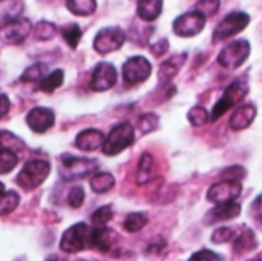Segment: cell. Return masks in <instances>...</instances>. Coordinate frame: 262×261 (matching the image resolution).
<instances>
[{
    "label": "cell",
    "mask_w": 262,
    "mask_h": 261,
    "mask_svg": "<svg viewBox=\"0 0 262 261\" xmlns=\"http://www.w3.org/2000/svg\"><path fill=\"white\" fill-rule=\"evenodd\" d=\"M135 142V129L130 123H118L111 129L107 137L104 138V143L101 146V151L104 155L114 157L120 152L126 151L132 143Z\"/></svg>",
    "instance_id": "2"
},
{
    "label": "cell",
    "mask_w": 262,
    "mask_h": 261,
    "mask_svg": "<svg viewBox=\"0 0 262 261\" xmlns=\"http://www.w3.org/2000/svg\"><path fill=\"white\" fill-rule=\"evenodd\" d=\"M115 186V178L109 172H98L91 178V189L95 194H106Z\"/></svg>",
    "instance_id": "24"
},
{
    "label": "cell",
    "mask_w": 262,
    "mask_h": 261,
    "mask_svg": "<svg viewBox=\"0 0 262 261\" xmlns=\"http://www.w3.org/2000/svg\"><path fill=\"white\" fill-rule=\"evenodd\" d=\"M32 31V23L26 17H18L0 25V40L6 45H20Z\"/></svg>",
    "instance_id": "11"
},
{
    "label": "cell",
    "mask_w": 262,
    "mask_h": 261,
    "mask_svg": "<svg viewBox=\"0 0 262 261\" xmlns=\"http://www.w3.org/2000/svg\"><path fill=\"white\" fill-rule=\"evenodd\" d=\"M241 205H238L236 202L232 203H224V205H216L213 206L204 217V225L212 226V225H218V223H224L229 220H233L236 217H239L241 214Z\"/></svg>",
    "instance_id": "15"
},
{
    "label": "cell",
    "mask_w": 262,
    "mask_h": 261,
    "mask_svg": "<svg viewBox=\"0 0 262 261\" xmlns=\"http://www.w3.org/2000/svg\"><path fill=\"white\" fill-rule=\"evenodd\" d=\"M104 138H106L104 134L98 129H94V128L83 129L75 137V146H77V149H80L83 152H92L103 146Z\"/></svg>",
    "instance_id": "16"
},
{
    "label": "cell",
    "mask_w": 262,
    "mask_h": 261,
    "mask_svg": "<svg viewBox=\"0 0 262 261\" xmlns=\"http://www.w3.org/2000/svg\"><path fill=\"white\" fill-rule=\"evenodd\" d=\"M66 6L72 14L80 15V17H88L97 11L95 0H68Z\"/></svg>",
    "instance_id": "25"
},
{
    "label": "cell",
    "mask_w": 262,
    "mask_h": 261,
    "mask_svg": "<svg viewBox=\"0 0 262 261\" xmlns=\"http://www.w3.org/2000/svg\"><path fill=\"white\" fill-rule=\"evenodd\" d=\"M84 197H86L84 189L81 186H74L68 194V203H69L71 208L78 209V208H81V205L84 202Z\"/></svg>",
    "instance_id": "38"
},
{
    "label": "cell",
    "mask_w": 262,
    "mask_h": 261,
    "mask_svg": "<svg viewBox=\"0 0 262 261\" xmlns=\"http://www.w3.org/2000/svg\"><path fill=\"white\" fill-rule=\"evenodd\" d=\"M92 229L86 223H75L68 228L60 238V249L66 254H75L91 248Z\"/></svg>",
    "instance_id": "5"
},
{
    "label": "cell",
    "mask_w": 262,
    "mask_h": 261,
    "mask_svg": "<svg viewBox=\"0 0 262 261\" xmlns=\"http://www.w3.org/2000/svg\"><path fill=\"white\" fill-rule=\"evenodd\" d=\"M258 248V240L256 235L252 229H244L239 235L235 237L233 243V251L238 255H244L247 252H252Z\"/></svg>",
    "instance_id": "22"
},
{
    "label": "cell",
    "mask_w": 262,
    "mask_h": 261,
    "mask_svg": "<svg viewBox=\"0 0 262 261\" xmlns=\"http://www.w3.org/2000/svg\"><path fill=\"white\" fill-rule=\"evenodd\" d=\"M163 12V2L160 0H141L137 3V14L144 22L157 20Z\"/></svg>",
    "instance_id": "21"
},
{
    "label": "cell",
    "mask_w": 262,
    "mask_h": 261,
    "mask_svg": "<svg viewBox=\"0 0 262 261\" xmlns=\"http://www.w3.org/2000/svg\"><path fill=\"white\" fill-rule=\"evenodd\" d=\"M51 174V165L46 160H40V158H34L25 163V166L21 168V171L18 172L15 183L29 191V189H35L40 185H43V182L48 178V175Z\"/></svg>",
    "instance_id": "4"
},
{
    "label": "cell",
    "mask_w": 262,
    "mask_h": 261,
    "mask_svg": "<svg viewBox=\"0 0 262 261\" xmlns=\"http://www.w3.org/2000/svg\"><path fill=\"white\" fill-rule=\"evenodd\" d=\"M117 243V234L109 228H94L91 248L98 249L100 252H109Z\"/></svg>",
    "instance_id": "18"
},
{
    "label": "cell",
    "mask_w": 262,
    "mask_h": 261,
    "mask_svg": "<svg viewBox=\"0 0 262 261\" xmlns=\"http://www.w3.org/2000/svg\"><path fill=\"white\" fill-rule=\"evenodd\" d=\"M243 192L241 182H230L223 180L215 185H212L207 191V200L213 205H224L235 202Z\"/></svg>",
    "instance_id": "12"
},
{
    "label": "cell",
    "mask_w": 262,
    "mask_h": 261,
    "mask_svg": "<svg viewBox=\"0 0 262 261\" xmlns=\"http://www.w3.org/2000/svg\"><path fill=\"white\" fill-rule=\"evenodd\" d=\"M154 171H155V160L154 155L149 152H144L138 162V168H137V174H135V182L137 185L143 186L146 183H149L154 177Z\"/></svg>",
    "instance_id": "20"
},
{
    "label": "cell",
    "mask_w": 262,
    "mask_h": 261,
    "mask_svg": "<svg viewBox=\"0 0 262 261\" xmlns=\"http://www.w3.org/2000/svg\"><path fill=\"white\" fill-rule=\"evenodd\" d=\"M0 148L17 154L21 149H25V142L18 135L12 134L11 131L2 129L0 131Z\"/></svg>",
    "instance_id": "26"
},
{
    "label": "cell",
    "mask_w": 262,
    "mask_h": 261,
    "mask_svg": "<svg viewBox=\"0 0 262 261\" xmlns=\"http://www.w3.org/2000/svg\"><path fill=\"white\" fill-rule=\"evenodd\" d=\"M235 237H236V232L233 231V228L223 226V228H218V229L213 231V234H212V243L223 245V243H227V242L235 240Z\"/></svg>",
    "instance_id": "37"
},
{
    "label": "cell",
    "mask_w": 262,
    "mask_h": 261,
    "mask_svg": "<svg viewBox=\"0 0 262 261\" xmlns=\"http://www.w3.org/2000/svg\"><path fill=\"white\" fill-rule=\"evenodd\" d=\"M112 217H114L112 206L106 205V206H101V208H98L97 211L92 212L91 222H92V225L95 228H106V225L112 220Z\"/></svg>",
    "instance_id": "34"
},
{
    "label": "cell",
    "mask_w": 262,
    "mask_h": 261,
    "mask_svg": "<svg viewBox=\"0 0 262 261\" xmlns=\"http://www.w3.org/2000/svg\"><path fill=\"white\" fill-rule=\"evenodd\" d=\"M147 223H149V218H147V215H146L144 212H132V214H129V215L124 218L123 228H124L126 232L134 234V232L141 231Z\"/></svg>",
    "instance_id": "29"
},
{
    "label": "cell",
    "mask_w": 262,
    "mask_h": 261,
    "mask_svg": "<svg viewBox=\"0 0 262 261\" xmlns=\"http://www.w3.org/2000/svg\"><path fill=\"white\" fill-rule=\"evenodd\" d=\"M45 261H68V260H64V258H61V257H58V255H51V257H48Z\"/></svg>",
    "instance_id": "45"
},
{
    "label": "cell",
    "mask_w": 262,
    "mask_h": 261,
    "mask_svg": "<svg viewBox=\"0 0 262 261\" xmlns=\"http://www.w3.org/2000/svg\"><path fill=\"white\" fill-rule=\"evenodd\" d=\"M123 80L127 85H137L146 82L152 74L150 62L143 55H134L127 58L123 65Z\"/></svg>",
    "instance_id": "10"
},
{
    "label": "cell",
    "mask_w": 262,
    "mask_h": 261,
    "mask_svg": "<svg viewBox=\"0 0 262 261\" xmlns=\"http://www.w3.org/2000/svg\"><path fill=\"white\" fill-rule=\"evenodd\" d=\"M118 80L117 69L109 62H100L92 72L91 77V89L95 92H104L115 86Z\"/></svg>",
    "instance_id": "13"
},
{
    "label": "cell",
    "mask_w": 262,
    "mask_h": 261,
    "mask_svg": "<svg viewBox=\"0 0 262 261\" xmlns=\"http://www.w3.org/2000/svg\"><path fill=\"white\" fill-rule=\"evenodd\" d=\"M34 29V37L35 40H40V42H48L51 38H54L57 35V26L52 23V22H48V20H40L35 23V26H32Z\"/></svg>",
    "instance_id": "28"
},
{
    "label": "cell",
    "mask_w": 262,
    "mask_h": 261,
    "mask_svg": "<svg viewBox=\"0 0 262 261\" xmlns=\"http://www.w3.org/2000/svg\"><path fill=\"white\" fill-rule=\"evenodd\" d=\"M206 26V17L200 11H189L181 15H178L173 20V32L178 37H195L198 35Z\"/></svg>",
    "instance_id": "9"
},
{
    "label": "cell",
    "mask_w": 262,
    "mask_h": 261,
    "mask_svg": "<svg viewBox=\"0 0 262 261\" xmlns=\"http://www.w3.org/2000/svg\"><path fill=\"white\" fill-rule=\"evenodd\" d=\"M186 62V54L181 55H173L170 58H167L164 63H161L160 71H158V78L161 83H167L170 82L181 69L183 63Z\"/></svg>",
    "instance_id": "19"
},
{
    "label": "cell",
    "mask_w": 262,
    "mask_h": 261,
    "mask_svg": "<svg viewBox=\"0 0 262 261\" xmlns=\"http://www.w3.org/2000/svg\"><path fill=\"white\" fill-rule=\"evenodd\" d=\"M48 66L45 63H34L31 66H28L25 69V72L21 74L20 80L21 82H26V83H32V82H41L48 74Z\"/></svg>",
    "instance_id": "31"
},
{
    "label": "cell",
    "mask_w": 262,
    "mask_h": 261,
    "mask_svg": "<svg viewBox=\"0 0 262 261\" xmlns=\"http://www.w3.org/2000/svg\"><path fill=\"white\" fill-rule=\"evenodd\" d=\"M60 32H61V37L64 38V42L68 43V46L72 48V49H75L78 46V43L81 40V35H83L81 28L77 23H69L66 26H63L60 29Z\"/></svg>",
    "instance_id": "32"
},
{
    "label": "cell",
    "mask_w": 262,
    "mask_h": 261,
    "mask_svg": "<svg viewBox=\"0 0 262 261\" xmlns=\"http://www.w3.org/2000/svg\"><path fill=\"white\" fill-rule=\"evenodd\" d=\"M158 126H160V117L157 114H154V112H146V114H143V115L138 117L137 128H138V131L143 135L157 131Z\"/></svg>",
    "instance_id": "33"
},
{
    "label": "cell",
    "mask_w": 262,
    "mask_h": 261,
    "mask_svg": "<svg viewBox=\"0 0 262 261\" xmlns=\"http://www.w3.org/2000/svg\"><path fill=\"white\" fill-rule=\"evenodd\" d=\"M218 9H220V2L218 0H207V2L198 3V9L196 11H200L207 18V17L215 15L218 12Z\"/></svg>",
    "instance_id": "40"
},
{
    "label": "cell",
    "mask_w": 262,
    "mask_h": 261,
    "mask_svg": "<svg viewBox=\"0 0 262 261\" xmlns=\"http://www.w3.org/2000/svg\"><path fill=\"white\" fill-rule=\"evenodd\" d=\"M26 125L31 131L37 134H43L48 129H51L55 123V115L52 109L43 108V106H35L26 114Z\"/></svg>",
    "instance_id": "14"
},
{
    "label": "cell",
    "mask_w": 262,
    "mask_h": 261,
    "mask_svg": "<svg viewBox=\"0 0 262 261\" xmlns=\"http://www.w3.org/2000/svg\"><path fill=\"white\" fill-rule=\"evenodd\" d=\"M23 9H25V3L23 2L0 0V22H2V25L6 23V22H11L14 18L21 17Z\"/></svg>",
    "instance_id": "23"
},
{
    "label": "cell",
    "mask_w": 262,
    "mask_h": 261,
    "mask_svg": "<svg viewBox=\"0 0 262 261\" xmlns=\"http://www.w3.org/2000/svg\"><path fill=\"white\" fill-rule=\"evenodd\" d=\"M3 192H5V185L0 182V194H3Z\"/></svg>",
    "instance_id": "47"
},
{
    "label": "cell",
    "mask_w": 262,
    "mask_h": 261,
    "mask_svg": "<svg viewBox=\"0 0 262 261\" xmlns=\"http://www.w3.org/2000/svg\"><path fill=\"white\" fill-rule=\"evenodd\" d=\"M126 42V32L118 26H106L100 29L94 38V49L98 54H109L118 51Z\"/></svg>",
    "instance_id": "8"
},
{
    "label": "cell",
    "mask_w": 262,
    "mask_h": 261,
    "mask_svg": "<svg viewBox=\"0 0 262 261\" xmlns=\"http://www.w3.org/2000/svg\"><path fill=\"white\" fill-rule=\"evenodd\" d=\"M63 80H64V72L63 69H55L52 71L51 74H48L40 83H38V88L40 91L46 92V94H51L54 92L55 89H58L61 85H63Z\"/></svg>",
    "instance_id": "27"
},
{
    "label": "cell",
    "mask_w": 262,
    "mask_h": 261,
    "mask_svg": "<svg viewBox=\"0 0 262 261\" xmlns=\"http://www.w3.org/2000/svg\"><path fill=\"white\" fill-rule=\"evenodd\" d=\"M250 261H262V254H259V255H256V257H253Z\"/></svg>",
    "instance_id": "46"
},
{
    "label": "cell",
    "mask_w": 262,
    "mask_h": 261,
    "mask_svg": "<svg viewBox=\"0 0 262 261\" xmlns=\"http://www.w3.org/2000/svg\"><path fill=\"white\" fill-rule=\"evenodd\" d=\"M250 214L255 220L262 222V194L253 200V203L250 206Z\"/></svg>",
    "instance_id": "43"
},
{
    "label": "cell",
    "mask_w": 262,
    "mask_h": 261,
    "mask_svg": "<svg viewBox=\"0 0 262 261\" xmlns=\"http://www.w3.org/2000/svg\"><path fill=\"white\" fill-rule=\"evenodd\" d=\"M9 109H11V100L8 98L6 94H0V118L8 115Z\"/></svg>",
    "instance_id": "44"
},
{
    "label": "cell",
    "mask_w": 262,
    "mask_h": 261,
    "mask_svg": "<svg viewBox=\"0 0 262 261\" xmlns=\"http://www.w3.org/2000/svg\"><path fill=\"white\" fill-rule=\"evenodd\" d=\"M256 106L253 103H246V105H241L235 109V112L232 114L230 117V128L233 131H243V129H247L256 118Z\"/></svg>",
    "instance_id": "17"
},
{
    "label": "cell",
    "mask_w": 262,
    "mask_h": 261,
    "mask_svg": "<svg viewBox=\"0 0 262 261\" xmlns=\"http://www.w3.org/2000/svg\"><path fill=\"white\" fill-rule=\"evenodd\" d=\"M246 175H247V171L243 166H230V168H226L221 172V177L224 180H230V182H239Z\"/></svg>",
    "instance_id": "39"
},
{
    "label": "cell",
    "mask_w": 262,
    "mask_h": 261,
    "mask_svg": "<svg viewBox=\"0 0 262 261\" xmlns=\"http://www.w3.org/2000/svg\"><path fill=\"white\" fill-rule=\"evenodd\" d=\"M250 52H252V46L247 40H244V38L235 40L221 49V52L218 54V63L223 68L233 71L246 63Z\"/></svg>",
    "instance_id": "6"
},
{
    "label": "cell",
    "mask_w": 262,
    "mask_h": 261,
    "mask_svg": "<svg viewBox=\"0 0 262 261\" xmlns=\"http://www.w3.org/2000/svg\"><path fill=\"white\" fill-rule=\"evenodd\" d=\"M18 163L17 154L0 148V175L9 174Z\"/></svg>",
    "instance_id": "35"
},
{
    "label": "cell",
    "mask_w": 262,
    "mask_h": 261,
    "mask_svg": "<svg viewBox=\"0 0 262 261\" xmlns=\"http://www.w3.org/2000/svg\"><path fill=\"white\" fill-rule=\"evenodd\" d=\"M189 261H224V258H223L220 254L213 252V251L203 249V251L195 252V254L189 258Z\"/></svg>",
    "instance_id": "41"
},
{
    "label": "cell",
    "mask_w": 262,
    "mask_h": 261,
    "mask_svg": "<svg viewBox=\"0 0 262 261\" xmlns=\"http://www.w3.org/2000/svg\"><path fill=\"white\" fill-rule=\"evenodd\" d=\"M167 51H169V40H167V38H161V40H158L157 43H154V45L150 46V52H152L154 55H157V57L164 55Z\"/></svg>",
    "instance_id": "42"
},
{
    "label": "cell",
    "mask_w": 262,
    "mask_h": 261,
    "mask_svg": "<svg viewBox=\"0 0 262 261\" xmlns=\"http://www.w3.org/2000/svg\"><path fill=\"white\" fill-rule=\"evenodd\" d=\"M250 23V15L243 11H233L227 14L215 28L213 31V40H226L229 37H233L235 34L244 31Z\"/></svg>",
    "instance_id": "7"
},
{
    "label": "cell",
    "mask_w": 262,
    "mask_h": 261,
    "mask_svg": "<svg viewBox=\"0 0 262 261\" xmlns=\"http://www.w3.org/2000/svg\"><path fill=\"white\" fill-rule=\"evenodd\" d=\"M187 118H189L190 125H193V126H204L210 120V115H209V112H207L206 108H203V106H193L187 112Z\"/></svg>",
    "instance_id": "36"
},
{
    "label": "cell",
    "mask_w": 262,
    "mask_h": 261,
    "mask_svg": "<svg viewBox=\"0 0 262 261\" xmlns=\"http://www.w3.org/2000/svg\"><path fill=\"white\" fill-rule=\"evenodd\" d=\"M98 169V162L94 158H84V157H74L71 154L60 155V168L58 174L64 182L71 180H81L84 177H89Z\"/></svg>",
    "instance_id": "1"
},
{
    "label": "cell",
    "mask_w": 262,
    "mask_h": 261,
    "mask_svg": "<svg viewBox=\"0 0 262 261\" xmlns=\"http://www.w3.org/2000/svg\"><path fill=\"white\" fill-rule=\"evenodd\" d=\"M20 203V195L15 191H5L0 194V217L9 215Z\"/></svg>",
    "instance_id": "30"
},
{
    "label": "cell",
    "mask_w": 262,
    "mask_h": 261,
    "mask_svg": "<svg viewBox=\"0 0 262 261\" xmlns=\"http://www.w3.org/2000/svg\"><path fill=\"white\" fill-rule=\"evenodd\" d=\"M250 86L246 80H235L229 85V88L224 91V94L221 95V98L215 103L213 111L210 114V120L216 122L218 118H221L229 109H232L233 106H236L238 103H241L246 95L249 94Z\"/></svg>",
    "instance_id": "3"
}]
</instances>
